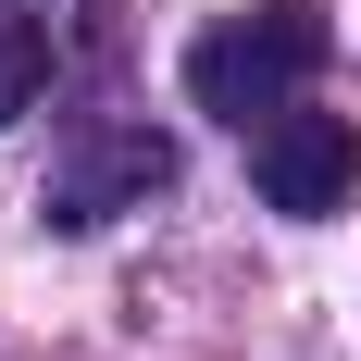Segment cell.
Segmentation results:
<instances>
[{"mask_svg":"<svg viewBox=\"0 0 361 361\" xmlns=\"http://www.w3.org/2000/svg\"><path fill=\"white\" fill-rule=\"evenodd\" d=\"M37 100H50V25L0 0V125H25Z\"/></svg>","mask_w":361,"mask_h":361,"instance_id":"277c9868","label":"cell"},{"mask_svg":"<svg viewBox=\"0 0 361 361\" xmlns=\"http://www.w3.org/2000/svg\"><path fill=\"white\" fill-rule=\"evenodd\" d=\"M324 50H336L324 0H250V13H224V25L187 37V100L212 112V125H237V137H262L324 75Z\"/></svg>","mask_w":361,"mask_h":361,"instance_id":"6da1fadb","label":"cell"},{"mask_svg":"<svg viewBox=\"0 0 361 361\" xmlns=\"http://www.w3.org/2000/svg\"><path fill=\"white\" fill-rule=\"evenodd\" d=\"M250 187L287 224L349 212V200H361V125H349V112H274V125L250 137Z\"/></svg>","mask_w":361,"mask_h":361,"instance_id":"7a4b0ae2","label":"cell"},{"mask_svg":"<svg viewBox=\"0 0 361 361\" xmlns=\"http://www.w3.org/2000/svg\"><path fill=\"white\" fill-rule=\"evenodd\" d=\"M149 187H175V149L149 137V125H125V137H100L75 175H50V200H37V212L63 224V237H87V224H112L125 200H149Z\"/></svg>","mask_w":361,"mask_h":361,"instance_id":"3957f363","label":"cell"}]
</instances>
